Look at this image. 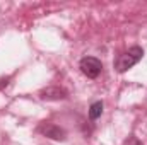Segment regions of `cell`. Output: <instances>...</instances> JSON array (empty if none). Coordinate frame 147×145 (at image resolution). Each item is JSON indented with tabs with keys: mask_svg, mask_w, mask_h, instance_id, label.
<instances>
[{
	"mask_svg": "<svg viewBox=\"0 0 147 145\" xmlns=\"http://www.w3.org/2000/svg\"><path fill=\"white\" fill-rule=\"evenodd\" d=\"M142 56H144V50H142L140 46H132L130 50L123 51V53L115 60V68H116V72L123 73V72H127V70H130L134 65H137V63L142 60Z\"/></svg>",
	"mask_w": 147,
	"mask_h": 145,
	"instance_id": "cell-1",
	"label": "cell"
},
{
	"mask_svg": "<svg viewBox=\"0 0 147 145\" xmlns=\"http://www.w3.org/2000/svg\"><path fill=\"white\" fill-rule=\"evenodd\" d=\"M38 130H39V133H43L45 137L53 138V140H65V137H67L65 130L57 126V125H53V123H43Z\"/></svg>",
	"mask_w": 147,
	"mask_h": 145,
	"instance_id": "cell-3",
	"label": "cell"
},
{
	"mask_svg": "<svg viewBox=\"0 0 147 145\" xmlns=\"http://www.w3.org/2000/svg\"><path fill=\"white\" fill-rule=\"evenodd\" d=\"M39 97L45 101H60L67 97V91L62 87H46L39 92Z\"/></svg>",
	"mask_w": 147,
	"mask_h": 145,
	"instance_id": "cell-4",
	"label": "cell"
},
{
	"mask_svg": "<svg viewBox=\"0 0 147 145\" xmlns=\"http://www.w3.org/2000/svg\"><path fill=\"white\" fill-rule=\"evenodd\" d=\"M101 113H103V103L101 101H96L91 104V108H89V118L91 119H98L101 116Z\"/></svg>",
	"mask_w": 147,
	"mask_h": 145,
	"instance_id": "cell-5",
	"label": "cell"
},
{
	"mask_svg": "<svg viewBox=\"0 0 147 145\" xmlns=\"http://www.w3.org/2000/svg\"><path fill=\"white\" fill-rule=\"evenodd\" d=\"M79 68H80V72L84 73L86 77H89V79H96L101 70H103V65H101V62L98 60V58H94V56H84L82 60H80V63H79Z\"/></svg>",
	"mask_w": 147,
	"mask_h": 145,
	"instance_id": "cell-2",
	"label": "cell"
}]
</instances>
